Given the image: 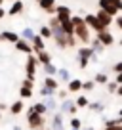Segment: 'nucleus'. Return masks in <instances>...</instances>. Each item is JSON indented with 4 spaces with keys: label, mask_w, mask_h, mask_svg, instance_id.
<instances>
[{
    "label": "nucleus",
    "mask_w": 122,
    "mask_h": 130,
    "mask_svg": "<svg viewBox=\"0 0 122 130\" xmlns=\"http://www.w3.org/2000/svg\"><path fill=\"white\" fill-rule=\"evenodd\" d=\"M71 23H73V27H74V37L78 38V40L82 42V44H90V29H88V25L84 23V17H80V15H71Z\"/></svg>",
    "instance_id": "1"
},
{
    "label": "nucleus",
    "mask_w": 122,
    "mask_h": 130,
    "mask_svg": "<svg viewBox=\"0 0 122 130\" xmlns=\"http://www.w3.org/2000/svg\"><path fill=\"white\" fill-rule=\"evenodd\" d=\"M84 23L88 25V29H92V31L99 32V31H105V27H103L101 23H99V19L95 15H92V13H88V15H84Z\"/></svg>",
    "instance_id": "2"
},
{
    "label": "nucleus",
    "mask_w": 122,
    "mask_h": 130,
    "mask_svg": "<svg viewBox=\"0 0 122 130\" xmlns=\"http://www.w3.org/2000/svg\"><path fill=\"white\" fill-rule=\"evenodd\" d=\"M29 124H31V128L38 130V128H42V124H44V119L40 117V113H34L33 109H29Z\"/></svg>",
    "instance_id": "3"
},
{
    "label": "nucleus",
    "mask_w": 122,
    "mask_h": 130,
    "mask_svg": "<svg viewBox=\"0 0 122 130\" xmlns=\"http://www.w3.org/2000/svg\"><path fill=\"white\" fill-rule=\"evenodd\" d=\"M36 65H38L36 56H31V54H29L27 65H25V69H27V77H29V78H34V73H36Z\"/></svg>",
    "instance_id": "4"
},
{
    "label": "nucleus",
    "mask_w": 122,
    "mask_h": 130,
    "mask_svg": "<svg viewBox=\"0 0 122 130\" xmlns=\"http://www.w3.org/2000/svg\"><path fill=\"white\" fill-rule=\"evenodd\" d=\"M97 40L101 42L103 46H111L114 42V37H113V32H111L109 29H105V31H99L97 32Z\"/></svg>",
    "instance_id": "5"
},
{
    "label": "nucleus",
    "mask_w": 122,
    "mask_h": 130,
    "mask_svg": "<svg viewBox=\"0 0 122 130\" xmlns=\"http://www.w3.org/2000/svg\"><path fill=\"white\" fill-rule=\"evenodd\" d=\"M55 17L59 21H65V19H71V10L67 6H57L55 8Z\"/></svg>",
    "instance_id": "6"
},
{
    "label": "nucleus",
    "mask_w": 122,
    "mask_h": 130,
    "mask_svg": "<svg viewBox=\"0 0 122 130\" xmlns=\"http://www.w3.org/2000/svg\"><path fill=\"white\" fill-rule=\"evenodd\" d=\"M95 17L99 19V23H101L105 29L109 27L111 23H113V15H109V13H107V12H103V10H99V12L95 13Z\"/></svg>",
    "instance_id": "7"
},
{
    "label": "nucleus",
    "mask_w": 122,
    "mask_h": 130,
    "mask_svg": "<svg viewBox=\"0 0 122 130\" xmlns=\"http://www.w3.org/2000/svg\"><path fill=\"white\" fill-rule=\"evenodd\" d=\"M38 6H40L44 12L48 13H55V0H36Z\"/></svg>",
    "instance_id": "8"
},
{
    "label": "nucleus",
    "mask_w": 122,
    "mask_h": 130,
    "mask_svg": "<svg viewBox=\"0 0 122 130\" xmlns=\"http://www.w3.org/2000/svg\"><path fill=\"white\" fill-rule=\"evenodd\" d=\"M0 38H2L4 42H13V44H15L21 37L17 35V32H13V31H4V32H0Z\"/></svg>",
    "instance_id": "9"
},
{
    "label": "nucleus",
    "mask_w": 122,
    "mask_h": 130,
    "mask_svg": "<svg viewBox=\"0 0 122 130\" xmlns=\"http://www.w3.org/2000/svg\"><path fill=\"white\" fill-rule=\"evenodd\" d=\"M15 48L19 50V52L33 54V46H31V42H29V40H23V38H19V40L15 42Z\"/></svg>",
    "instance_id": "10"
},
{
    "label": "nucleus",
    "mask_w": 122,
    "mask_h": 130,
    "mask_svg": "<svg viewBox=\"0 0 122 130\" xmlns=\"http://www.w3.org/2000/svg\"><path fill=\"white\" fill-rule=\"evenodd\" d=\"M31 46H33V52H40V50H44V40H42L40 35H34V37L31 38Z\"/></svg>",
    "instance_id": "11"
},
{
    "label": "nucleus",
    "mask_w": 122,
    "mask_h": 130,
    "mask_svg": "<svg viewBox=\"0 0 122 130\" xmlns=\"http://www.w3.org/2000/svg\"><path fill=\"white\" fill-rule=\"evenodd\" d=\"M21 12H23V0H15L12 4V8L8 10L10 15H17V13H21Z\"/></svg>",
    "instance_id": "12"
},
{
    "label": "nucleus",
    "mask_w": 122,
    "mask_h": 130,
    "mask_svg": "<svg viewBox=\"0 0 122 130\" xmlns=\"http://www.w3.org/2000/svg\"><path fill=\"white\" fill-rule=\"evenodd\" d=\"M38 54V57H36V61L38 63H42V65H46V63H50L52 61V56H50L46 50H40V52H36Z\"/></svg>",
    "instance_id": "13"
},
{
    "label": "nucleus",
    "mask_w": 122,
    "mask_h": 130,
    "mask_svg": "<svg viewBox=\"0 0 122 130\" xmlns=\"http://www.w3.org/2000/svg\"><path fill=\"white\" fill-rule=\"evenodd\" d=\"M59 23H61V29H63V32H65V35H74V27H73V23H71V19L59 21Z\"/></svg>",
    "instance_id": "14"
},
{
    "label": "nucleus",
    "mask_w": 122,
    "mask_h": 130,
    "mask_svg": "<svg viewBox=\"0 0 122 130\" xmlns=\"http://www.w3.org/2000/svg\"><path fill=\"white\" fill-rule=\"evenodd\" d=\"M82 88V80L74 78V80H69V92H78Z\"/></svg>",
    "instance_id": "15"
},
{
    "label": "nucleus",
    "mask_w": 122,
    "mask_h": 130,
    "mask_svg": "<svg viewBox=\"0 0 122 130\" xmlns=\"http://www.w3.org/2000/svg\"><path fill=\"white\" fill-rule=\"evenodd\" d=\"M90 42H92V46H90V48L94 50L95 54H101V52H103V48H105V46H103L101 42L97 40V38H95V40H90Z\"/></svg>",
    "instance_id": "16"
},
{
    "label": "nucleus",
    "mask_w": 122,
    "mask_h": 130,
    "mask_svg": "<svg viewBox=\"0 0 122 130\" xmlns=\"http://www.w3.org/2000/svg\"><path fill=\"white\" fill-rule=\"evenodd\" d=\"M44 71H46V75H48V77H52V75H55V73H57V67L52 63V61H50V63H46V65H44Z\"/></svg>",
    "instance_id": "17"
},
{
    "label": "nucleus",
    "mask_w": 122,
    "mask_h": 130,
    "mask_svg": "<svg viewBox=\"0 0 122 130\" xmlns=\"http://www.w3.org/2000/svg\"><path fill=\"white\" fill-rule=\"evenodd\" d=\"M55 75H59V78H61L63 82H69V80H71V75H69V71H67V69H57Z\"/></svg>",
    "instance_id": "18"
},
{
    "label": "nucleus",
    "mask_w": 122,
    "mask_h": 130,
    "mask_svg": "<svg viewBox=\"0 0 122 130\" xmlns=\"http://www.w3.org/2000/svg\"><path fill=\"white\" fill-rule=\"evenodd\" d=\"M34 37V31H33V29H23V32H21V38H23V40H29V42H31V38H33Z\"/></svg>",
    "instance_id": "19"
},
{
    "label": "nucleus",
    "mask_w": 122,
    "mask_h": 130,
    "mask_svg": "<svg viewBox=\"0 0 122 130\" xmlns=\"http://www.w3.org/2000/svg\"><path fill=\"white\" fill-rule=\"evenodd\" d=\"M44 86H46V88H52V90H55V88H57V80H55V78H52V77H46Z\"/></svg>",
    "instance_id": "20"
},
{
    "label": "nucleus",
    "mask_w": 122,
    "mask_h": 130,
    "mask_svg": "<svg viewBox=\"0 0 122 130\" xmlns=\"http://www.w3.org/2000/svg\"><path fill=\"white\" fill-rule=\"evenodd\" d=\"M40 37L42 38H52V29H50L48 25H44V27L40 29Z\"/></svg>",
    "instance_id": "21"
},
{
    "label": "nucleus",
    "mask_w": 122,
    "mask_h": 130,
    "mask_svg": "<svg viewBox=\"0 0 122 130\" xmlns=\"http://www.w3.org/2000/svg\"><path fill=\"white\" fill-rule=\"evenodd\" d=\"M19 94H21V98H31V96H33V88H29V86H21Z\"/></svg>",
    "instance_id": "22"
},
{
    "label": "nucleus",
    "mask_w": 122,
    "mask_h": 130,
    "mask_svg": "<svg viewBox=\"0 0 122 130\" xmlns=\"http://www.w3.org/2000/svg\"><path fill=\"white\" fill-rule=\"evenodd\" d=\"M94 82H99V84H107V75L105 73H97L95 75V80Z\"/></svg>",
    "instance_id": "23"
},
{
    "label": "nucleus",
    "mask_w": 122,
    "mask_h": 130,
    "mask_svg": "<svg viewBox=\"0 0 122 130\" xmlns=\"http://www.w3.org/2000/svg\"><path fill=\"white\" fill-rule=\"evenodd\" d=\"M105 2H107V4H111L113 8H116L118 12L122 10V0H105Z\"/></svg>",
    "instance_id": "24"
},
{
    "label": "nucleus",
    "mask_w": 122,
    "mask_h": 130,
    "mask_svg": "<svg viewBox=\"0 0 122 130\" xmlns=\"http://www.w3.org/2000/svg\"><path fill=\"white\" fill-rule=\"evenodd\" d=\"M21 109H23V102H15V103L12 105V113H13V115H17Z\"/></svg>",
    "instance_id": "25"
},
{
    "label": "nucleus",
    "mask_w": 122,
    "mask_h": 130,
    "mask_svg": "<svg viewBox=\"0 0 122 130\" xmlns=\"http://www.w3.org/2000/svg\"><path fill=\"white\" fill-rule=\"evenodd\" d=\"M94 86H95L94 80H86V82H82V88H84V90H94Z\"/></svg>",
    "instance_id": "26"
},
{
    "label": "nucleus",
    "mask_w": 122,
    "mask_h": 130,
    "mask_svg": "<svg viewBox=\"0 0 122 130\" xmlns=\"http://www.w3.org/2000/svg\"><path fill=\"white\" fill-rule=\"evenodd\" d=\"M33 111H34V113H44V111H46V105H44V103H36V105L33 107Z\"/></svg>",
    "instance_id": "27"
},
{
    "label": "nucleus",
    "mask_w": 122,
    "mask_h": 130,
    "mask_svg": "<svg viewBox=\"0 0 122 130\" xmlns=\"http://www.w3.org/2000/svg\"><path fill=\"white\" fill-rule=\"evenodd\" d=\"M76 105H78V107H86V105H88V100H86L84 96H80V98L76 100Z\"/></svg>",
    "instance_id": "28"
},
{
    "label": "nucleus",
    "mask_w": 122,
    "mask_h": 130,
    "mask_svg": "<svg viewBox=\"0 0 122 130\" xmlns=\"http://www.w3.org/2000/svg\"><path fill=\"white\" fill-rule=\"evenodd\" d=\"M53 92H55V90H52V88H46V86L40 90V94H42V96H50V94H53Z\"/></svg>",
    "instance_id": "29"
},
{
    "label": "nucleus",
    "mask_w": 122,
    "mask_h": 130,
    "mask_svg": "<svg viewBox=\"0 0 122 130\" xmlns=\"http://www.w3.org/2000/svg\"><path fill=\"white\" fill-rule=\"evenodd\" d=\"M113 71H114V73H122V61H118V63H114Z\"/></svg>",
    "instance_id": "30"
},
{
    "label": "nucleus",
    "mask_w": 122,
    "mask_h": 130,
    "mask_svg": "<svg viewBox=\"0 0 122 130\" xmlns=\"http://www.w3.org/2000/svg\"><path fill=\"white\" fill-rule=\"evenodd\" d=\"M116 88H118L116 82H111V84H109V92H116Z\"/></svg>",
    "instance_id": "31"
},
{
    "label": "nucleus",
    "mask_w": 122,
    "mask_h": 130,
    "mask_svg": "<svg viewBox=\"0 0 122 130\" xmlns=\"http://www.w3.org/2000/svg\"><path fill=\"white\" fill-rule=\"evenodd\" d=\"M114 23H116V27H118V29H120V31H122V15H118Z\"/></svg>",
    "instance_id": "32"
},
{
    "label": "nucleus",
    "mask_w": 122,
    "mask_h": 130,
    "mask_svg": "<svg viewBox=\"0 0 122 130\" xmlns=\"http://www.w3.org/2000/svg\"><path fill=\"white\" fill-rule=\"evenodd\" d=\"M46 107H50V109H52V107H55V102H53L52 98H50V100H48V103H46Z\"/></svg>",
    "instance_id": "33"
},
{
    "label": "nucleus",
    "mask_w": 122,
    "mask_h": 130,
    "mask_svg": "<svg viewBox=\"0 0 122 130\" xmlns=\"http://www.w3.org/2000/svg\"><path fill=\"white\" fill-rule=\"evenodd\" d=\"M105 130H122V128H120V126H114V124H111V126H107Z\"/></svg>",
    "instance_id": "34"
},
{
    "label": "nucleus",
    "mask_w": 122,
    "mask_h": 130,
    "mask_svg": "<svg viewBox=\"0 0 122 130\" xmlns=\"http://www.w3.org/2000/svg\"><path fill=\"white\" fill-rule=\"evenodd\" d=\"M116 84H122V73H116Z\"/></svg>",
    "instance_id": "35"
},
{
    "label": "nucleus",
    "mask_w": 122,
    "mask_h": 130,
    "mask_svg": "<svg viewBox=\"0 0 122 130\" xmlns=\"http://www.w3.org/2000/svg\"><path fill=\"white\" fill-rule=\"evenodd\" d=\"M71 124H73V128H78V126H80V122H78V121H76V119H74V121H73V122H71Z\"/></svg>",
    "instance_id": "36"
},
{
    "label": "nucleus",
    "mask_w": 122,
    "mask_h": 130,
    "mask_svg": "<svg viewBox=\"0 0 122 130\" xmlns=\"http://www.w3.org/2000/svg\"><path fill=\"white\" fill-rule=\"evenodd\" d=\"M4 15H6V10L2 8V6H0V19H2V17H4Z\"/></svg>",
    "instance_id": "37"
},
{
    "label": "nucleus",
    "mask_w": 122,
    "mask_h": 130,
    "mask_svg": "<svg viewBox=\"0 0 122 130\" xmlns=\"http://www.w3.org/2000/svg\"><path fill=\"white\" fill-rule=\"evenodd\" d=\"M116 92H118V94H120V96H122V86H120V84H118V88H116Z\"/></svg>",
    "instance_id": "38"
},
{
    "label": "nucleus",
    "mask_w": 122,
    "mask_h": 130,
    "mask_svg": "<svg viewBox=\"0 0 122 130\" xmlns=\"http://www.w3.org/2000/svg\"><path fill=\"white\" fill-rule=\"evenodd\" d=\"M2 4H4V0H0V6H2Z\"/></svg>",
    "instance_id": "39"
},
{
    "label": "nucleus",
    "mask_w": 122,
    "mask_h": 130,
    "mask_svg": "<svg viewBox=\"0 0 122 130\" xmlns=\"http://www.w3.org/2000/svg\"><path fill=\"white\" fill-rule=\"evenodd\" d=\"M118 42H120V44H122V38H120V40H118Z\"/></svg>",
    "instance_id": "40"
},
{
    "label": "nucleus",
    "mask_w": 122,
    "mask_h": 130,
    "mask_svg": "<svg viewBox=\"0 0 122 130\" xmlns=\"http://www.w3.org/2000/svg\"><path fill=\"white\" fill-rule=\"evenodd\" d=\"M0 42H2V38H0Z\"/></svg>",
    "instance_id": "41"
}]
</instances>
